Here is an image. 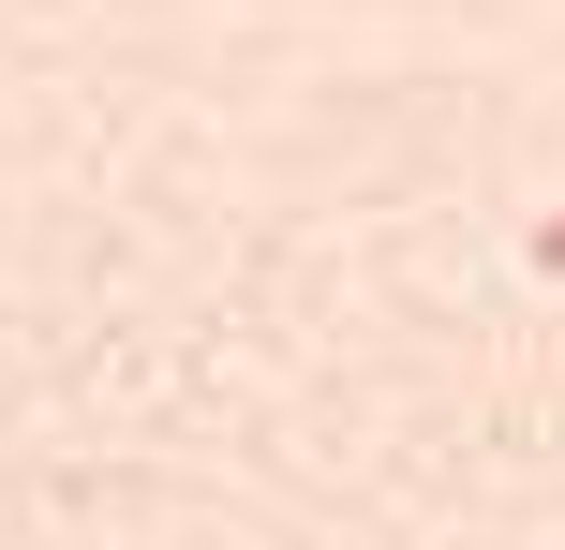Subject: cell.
<instances>
[{
	"label": "cell",
	"mask_w": 565,
	"mask_h": 550,
	"mask_svg": "<svg viewBox=\"0 0 565 550\" xmlns=\"http://www.w3.org/2000/svg\"><path fill=\"white\" fill-rule=\"evenodd\" d=\"M536 268H551V283H565V224H536Z\"/></svg>",
	"instance_id": "6da1fadb"
}]
</instances>
